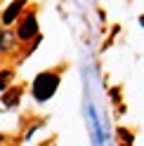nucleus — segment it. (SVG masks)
Returning a JSON list of instances; mask_svg holds the SVG:
<instances>
[{
  "label": "nucleus",
  "instance_id": "f257e3e1",
  "mask_svg": "<svg viewBox=\"0 0 144 146\" xmlns=\"http://www.w3.org/2000/svg\"><path fill=\"white\" fill-rule=\"evenodd\" d=\"M57 83H59L57 76H52V73H40V76L35 78V83H33V94H35V99H38V102L50 99L52 94H55V90H57Z\"/></svg>",
  "mask_w": 144,
  "mask_h": 146
},
{
  "label": "nucleus",
  "instance_id": "f03ea898",
  "mask_svg": "<svg viewBox=\"0 0 144 146\" xmlns=\"http://www.w3.org/2000/svg\"><path fill=\"white\" fill-rule=\"evenodd\" d=\"M35 31H38V21H35V17H29L24 24H21V29H19V38L21 40H29L35 35Z\"/></svg>",
  "mask_w": 144,
  "mask_h": 146
},
{
  "label": "nucleus",
  "instance_id": "7ed1b4c3",
  "mask_svg": "<svg viewBox=\"0 0 144 146\" xmlns=\"http://www.w3.org/2000/svg\"><path fill=\"white\" fill-rule=\"evenodd\" d=\"M21 7H24V0H14V3L5 10V14H3V24H12L17 19V14L21 12Z\"/></svg>",
  "mask_w": 144,
  "mask_h": 146
},
{
  "label": "nucleus",
  "instance_id": "20e7f679",
  "mask_svg": "<svg viewBox=\"0 0 144 146\" xmlns=\"http://www.w3.org/2000/svg\"><path fill=\"white\" fill-rule=\"evenodd\" d=\"M17 99H19V90H10V92H5V97H3V102H5V106H14L17 104Z\"/></svg>",
  "mask_w": 144,
  "mask_h": 146
},
{
  "label": "nucleus",
  "instance_id": "39448f33",
  "mask_svg": "<svg viewBox=\"0 0 144 146\" xmlns=\"http://www.w3.org/2000/svg\"><path fill=\"white\" fill-rule=\"evenodd\" d=\"M10 73H7V71H3V73H0V90H5L7 87V83H10Z\"/></svg>",
  "mask_w": 144,
  "mask_h": 146
},
{
  "label": "nucleus",
  "instance_id": "423d86ee",
  "mask_svg": "<svg viewBox=\"0 0 144 146\" xmlns=\"http://www.w3.org/2000/svg\"><path fill=\"white\" fill-rule=\"evenodd\" d=\"M0 47H7V38H5L3 33H0Z\"/></svg>",
  "mask_w": 144,
  "mask_h": 146
}]
</instances>
